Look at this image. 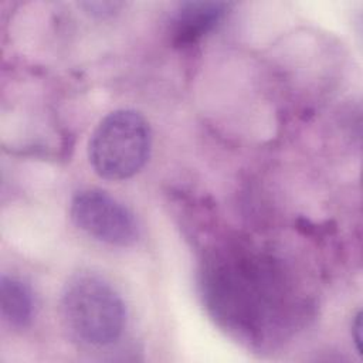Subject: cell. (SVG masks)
Here are the masks:
<instances>
[{
	"label": "cell",
	"mask_w": 363,
	"mask_h": 363,
	"mask_svg": "<svg viewBox=\"0 0 363 363\" xmlns=\"http://www.w3.org/2000/svg\"><path fill=\"white\" fill-rule=\"evenodd\" d=\"M352 332H353V339H354V343H356V349L359 353H362L360 350V342H362V337H360V332H362V316L360 313L356 315L354 318V322L352 323Z\"/></svg>",
	"instance_id": "obj_8"
},
{
	"label": "cell",
	"mask_w": 363,
	"mask_h": 363,
	"mask_svg": "<svg viewBox=\"0 0 363 363\" xmlns=\"http://www.w3.org/2000/svg\"><path fill=\"white\" fill-rule=\"evenodd\" d=\"M201 288L213 316L252 343L269 339L291 302L284 269L257 254H214L201 271Z\"/></svg>",
	"instance_id": "obj_1"
},
{
	"label": "cell",
	"mask_w": 363,
	"mask_h": 363,
	"mask_svg": "<svg viewBox=\"0 0 363 363\" xmlns=\"http://www.w3.org/2000/svg\"><path fill=\"white\" fill-rule=\"evenodd\" d=\"M69 214L81 231L105 244L129 247L139 238L135 214L101 189H85L74 194Z\"/></svg>",
	"instance_id": "obj_4"
},
{
	"label": "cell",
	"mask_w": 363,
	"mask_h": 363,
	"mask_svg": "<svg viewBox=\"0 0 363 363\" xmlns=\"http://www.w3.org/2000/svg\"><path fill=\"white\" fill-rule=\"evenodd\" d=\"M234 4L230 1H184L179 4L170 24L172 43L189 47L211 33Z\"/></svg>",
	"instance_id": "obj_5"
},
{
	"label": "cell",
	"mask_w": 363,
	"mask_h": 363,
	"mask_svg": "<svg viewBox=\"0 0 363 363\" xmlns=\"http://www.w3.org/2000/svg\"><path fill=\"white\" fill-rule=\"evenodd\" d=\"M61 312L69 333L92 347L112 345L126 325V306L119 292L94 272L68 279L61 294Z\"/></svg>",
	"instance_id": "obj_2"
},
{
	"label": "cell",
	"mask_w": 363,
	"mask_h": 363,
	"mask_svg": "<svg viewBox=\"0 0 363 363\" xmlns=\"http://www.w3.org/2000/svg\"><path fill=\"white\" fill-rule=\"evenodd\" d=\"M150 147L149 122L133 109H116L95 128L88 157L99 177L116 182L136 174L145 166Z\"/></svg>",
	"instance_id": "obj_3"
},
{
	"label": "cell",
	"mask_w": 363,
	"mask_h": 363,
	"mask_svg": "<svg viewBox=\"0 0 363 363\" xmlns=\"http://www.w3.org/2000/svg\"><path fill=\"white\" fill-rule=\"evenodd\" d=\"M0 308L4 320L13 328H26L34 315L30 286L20 278L3 275L0 279Z\"/></svg>",
	"instance_id": "obj_6"
},
{
	"label": "cell",
	"mask_w": 363,
	"mask_h": 363,
	"mask_svg": "<svg viewBox=\"0 0 363 363\" xmlns=\"http://www.w3.org/2000/svg\"><path fill=\"white\" fill-rule=\"evenodd\" d=\"M81 6L91 10L92 14H111L116 7L121 6V3H82Z\"/></svg>",
	"instance_id": "obj_7"
}]
</instances>
